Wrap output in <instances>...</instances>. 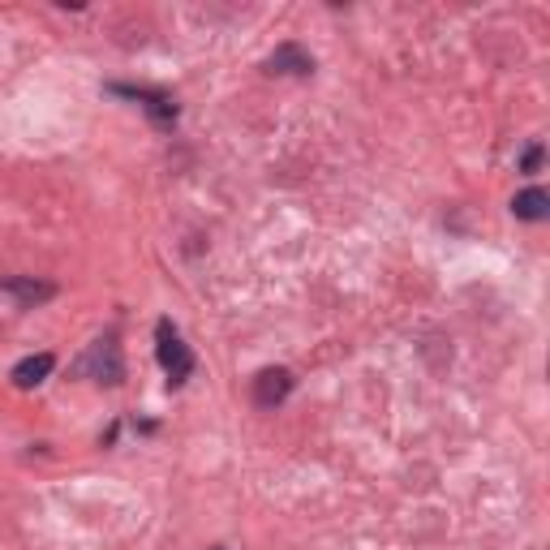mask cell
Listing matches in <instances>:
<instances>
[{
	"instance_id": "cell-1",
	"label": "cell",
	"mask_w": 550,
	"mask_h": 550,
	"mask_svg": "<svg viewBox=\"0 0 550 550\" xmlns=\"http://www.w3.org/2000/svg\"><path fill=\"white\" fill-rule=\"evenodd\" d=\"M155 353H159V366H164V374H168L172 387H181V383L194 374V353H190V344L177 336V327H172L168 318L155 327Z\"/></svg>"
},
{
	"instance_id": "cell-2",
	"label": "cell",
	"mask_w": 550,
	"mask_h": 550,
	"mask_svg": "<svg viewBox=\"0 0 550 550\" xmlns=\"http://www.w3.org/2000/svg\"><path fill=\"white\" fill-rule=\"evenodd\" d=\"M293 396V374L288 370H263L254 379V404L258 409H275V404H284Z\"/></svg>"
},
{
	"instance_id": "cell-3",
	"label": "cell",
	"mask_w": 550,
	"mask_h": 550,
	"mask_svg": "<svg viewBox=\"0 0 550 550\" xmlns=\"http://www.w3.org/2000/svg\"><path fill=\"white\" fill-rule=\"evenodd\" d=\"M0 293H9L18 306H39V301H52L56 297V284L31 280V275H13V280L0 284Z\"/></svg>"
},
{
	"instance_id": "cell-4",
	"label": "cell",
	"mask_w": 550,
	"mask_h": 550,
	"mask_svg": "<svg viewBox=\"0 0 550 550\" xmlns=\"http://www.w3.org/2000/svg\"><path fill=\"white\" fill-rule=\"evenodd\" d=\"M52 370H56V357L52 353H35V357H26V361L13 366V383H18V387H39Z\"/></svg>"
},
{
	"instance_id": "cell-5",
	"label": "cell",
	"mask_w": 550,
	"mask_h": 550,
	"mask_svg": "<svg viewBox=\"0 0 550 550\" xmlns=\"http://www.w3.org/2000/svg\"><path fill=\"white\" fill-rule=\"evenodd\" d=\"M271 74H310L314 69V56H306L297 48V43H284V48H275V56L267 61Z\"/></svg>"
},
{
	"instance_id": "cell-6",
	"label": "cell",
	"mask_w": 550,
	"mask_h": 550,
	"mask_svg": "<svg viewBox=\"0 0 550 550\" xmlns=\"http://www.w3.org/2000/svg\"><path fill=\"white\" fill-rule=\"evenodd\" d=\"M512 215H516V220H529V224L546 220V215H550V194L538 190V185H533V190H525V194H516Z\"/></svg>"
},
{
	"instance_id": "cell-7",
	"label": "cell",
	"mask_w": 550,
	"mask_h": 550,
	"mask_svg": "<svg viewBox=\"0 0 550 550\" xmlns=\"http://www.w3.org/2000/svg\"><path fill=\"white\" fill-rule=\"evenodd\" d=\"M520 168H525V172H538V168H542V147H529V151H525V164H520Z\"/></svg>"
},
{
	"instance_id": "cell-8",
	"label": "cell",
	"mask_w": 550,
	"mask_h": 550,
	"mask_svg": "<svg viewBox=\"0 0 550 550\" xmlns=\"http://www.w3.org/2000/svg\"><path fill=\"white\" fill-rule=\"evenodd\" d=\"M211 550H224V546H211Z\"/></svg>"
}]
</instances>
